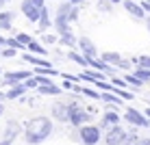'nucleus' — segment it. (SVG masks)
Masks as SVG:
<instances>
[{
	"instance_id": "1",
	"label": "nucleus",
	"mask_w": 150,
	"mask_h": 145,
	"mask_svg": "<svg viewBox=\"0 0 150 145\" xmlns=\"http://www.w3.org/2000/svg\"><path fill=\"white\" fill-rule=\"evenodd\" d=\"M52 134V119L46 115H37L28 119L24 126V141L28 145H39Z\"/></svg>"
},
{
	"instance_id": "2",
	"label": "nucleus",
	"mask_w": 150,
	"mask_h": 145,
	"mask_svg": "<svg viewBox=\"0 0 150 145\" xmlns=\"http://www.w3.org/2000/svg\"><path fill=\"white\" fill-rule=\"evenodd\" d=\"M79 139L83 145H98L102 139V128L94 126V123H85L79 128Z\"/></svg>"
},
{
	"instance_id": "3",
	"label": "nucleus",
	"mask_w": 150,
	"mask_h": 145,
	"mask_svg": "<svg viewBox=\"0 0 150 145\" xmlns=\"http://www.w3.org/2000/svg\"><path fill=\"white\" fill-rule=\"evenodd\" d=\"M89 121H91L89 111L83 108L79 102H70V123H72V126L81 128V126H85V123H89Z\"/></svg>"
},
{
	"instance_id": "4",
	"label": "nucleus",
	"mask_w": 150,
	"mask_h": 145,
	"mask_svg": "<svg viewBox=\"0 0 150 145\" xmlns=\"http://www.w3.org/2000/svg\"><path fill=\"white\" fill-rule=\"evenodd\" d=\"M124 119L133 128H150V117H146V113L137 111V108H126L124 111Z\"/></svg>"
},
{
	"instance_id": "5",
	"label": "nucleus",
	"mask_w": 150,
	"mask_h": 145,
	"mask_svg": "<svg viewBox=\"0 0 150 145\" xmlns=\"http://www.w3.org/2000/svg\"><path fill=\"white\" fill-rule=\"evenodd\" d=\"M35 76V71L30 69H20V71H4L2 74V82L0 85H7V87H15V85H22L26 78Z\"/></svg>"
},
{
	"instance_id": "6",
	"label": "nucleus",
	"mask_w": 150,
	"mask_h": 145,
	"mask_svg": "<svg viewBox=\"0 0 150 145\" xmlns=\"http://www.w3.org/2000/svg\"><path fill=\"white\" fill-rule=\"evenodd\" d=\"M126 139H128V132L124 130L120 123H117V126H111L109 130H107V134H105V143L107 145H124Z\"/></svg>"
},
{
	"instance_id": "7",
	"label": "nucleus",
	"mask_w": 150,
	"mask_h": 145,
	"mask_svg": "<svg viewBox=\"0 0 150 145\" xmlns=\"http://www.w3.org/2000/svg\"><path fill=\"white\" fill-rule=\"evenodd\" d=\"M50 115L61 123H65V121L70 123V102H54L52 108H50Z\"/></svg>"
},
{
	"instance_id": "8",
	"label": "nucleus",
	"mask_w": 150,
	"mask_h": 145,
	"mask_svg": "<svg viewBox=\"0 0 150 145\" xmlns=\"http://www.w3.org/2000/svg\"><path fill=\"white\" fill-rule=\"evenodd\" d=\"M20 11H22V15L28 20V22H33V24H37V22H39L41 9H39V7H35L30 0H22V2H20Z\"/></svg>"
},
{
	"instance_id": "9",
	"label": "nucleus",
	"mask_w": 150,
	"mask_h": 145,
	"mask_svg": "<svg viewBox=\"0 0 150 145\" xmlns=\"http://www.w3.org/2000/svg\"><path fill=\"white\" fill-rule=\"evenodd\" d=\"M79 48H81V52L85 54L87 59H98V46L89 37L81 35V37H79Z\"/></svg>"
},
{
	"instance_id": "10",
	"label": "nucleus",
	"mask_w": 150,
	"mask_h": 145,
	"mask_svg": "<svg viewBox=\"0 0 150 145\" xmlns=\"http://www.w3.org/2000/svg\"><path fill=\"white\" fill-rule=\"evenodd\" d=\"M22 134V123L15 121V119H9L7 123H4V132H2V139H7V141H15V139Z\"/></svg>"
},
{
	"instance_id": "11",
	"label": "nucleus",
	"mask_w": 150,
	"mask_h": 145,
	"mask_svg": "<svg viewBox=\"0 0 150 145\" xmlns=\"http://www.w3.org/2000/svg\"><path fill=\"white\" fill-rule=\"evenodd\" d=\"M122 7L126 9V11L131 13L133 18H137V20H146V18H148V13L144 11V7H142L139 2H135V0H124Z\"/></svg>"
},
{
	"instance_id": "12",
	"label": "nucleus",
	"mask_w": 150,
	"mask_h": 145,
	"mask_svg": "<svg viewBox=\"0 0 150 145\" xmlns=\"http://www.w3.org/2000/svg\"><path fill=\"white\" fill-rule=\"evenodd\" d=\"M22 59L26 61V63L35 65V67H52V63H48V61H46L44 56H39V54H33V52H24V54H22Z\"/></svg>"
},
{
	"instance_id": "13",
	"label": "nucleus",
	"mask_w": 150,
	"mask_h": 145,
	"mask_svg": "<svg viewBox=\"0 0 150 145\" xmlns=\"http://www.w3.org/2000/svg\"><path fill=\"white\" fill-rule=\"evenodd\" d=\"M37 91L41 93V95H61L65 89L61 85H54V82H50V85H39Z\"/></svg>"
},
{
	"instance_id": "14",
	"label": "nucleus",
	"mask_w": 150,
	"mask_h": 145,
	"mask_svg": "<svg viewBox=\"0 0 150 145\" xmlns=\"http://www.w3.org/2000/svg\"><path fill=\"white\" fill-rule=\"evenodd\" d=\"M13 11H7V9H0V28L2 30H11L13 26Z\"/></svg>"
},
{
	"instance_id": "15",
	"label": "nucleus",
	"mask_w": 150,
	"mask_h": 145,
	"mask_svg": "<svg viewBox=\"0 0 150 145\" xmlns=\"http://www.w3.org/2000/svg\"><path fill=\"white\" fill-rule=\"evenodd\" d=\"M59 43H61V46H65V48H79V37H76L74 30H72V33L59 35Z\"/></svg>"
},
{
	"instance_id": "16",
	"label": "nucleus",
	"mask_w": 150,
	"mask_h": 145,
	"mask_svg": "<svg viewBox=\"0 0 150 145\" xmlns=\"http://www.w3.org/2000/svg\"><path fill=\"white\" fill-rule=\"evenodd\" d=\"M68 59L74 61V63H79L81 67H89V59L83 52H79V50H68Z\"/></svg>"
},
{
	"instance_id": "17",
	"label": "nucleus",
	"mask_w": 150,
	"mask_h": 145,
	"mask_svg": "<svg viewBox=\"0 0 150 145\" xmlns=\"http://www.w3.org/2000/svg\"><path fill=\"white\" fill-rule=\"evenodd\" d=\"M39 28L46 33V28H50V26H54V20H50V11H48V7H44L41 9V15H39Z\"/></svg>"
},
{
	"instance_id": "18",
	"label": "nucleus",
	"mask_w": 150,
	"mask_h": 145,
	"mask_svg": "<svg viewBox=\"0 0 150 145\" xmlns=\"http://www.w3.org/2000/svg\"><path fill=\"white\" fill-rule=\"evenodd\" d=\"M28 89L24 85H15V87H9L7 91V100H20V97H24V93H26Z\"/></svg>"
},
{
	"instance_id": "19",
	"label": "nucleus",
	"mask_w": 150,
	"mask_h": 145,
	"mask_svg": "<svg viewBox=\"0 0 150 145\" xmlns=\"http://www.w3.org/2000/svg\"><path fill=\"white\" fill-rule=\"evenodd\" d=\"M26 50H28V52H33V54H39V56H46V54H48L46 46L41 43V41H37V39H33V41H30V43L26 46Z\"/></svg>"
},
{
	"instance_id": "20",
	"label": "nucleus",
	"mask_w": 150,
	"mask_h": 145,
	"mask_svg": "<svg viewBox=\"0 0 150 145\" xmlns=\"http://www.w3.org/2000/svg\"><path fill=\"white\" fill-rule=\"evenodd\" d=\"M100 59L107 61V63H111V65H120L122 63V56L117 52H100Z\"/></svg>"
},
{
	"instance_id": "21",
	"label": "nucleus",
	"mask_w": 150,
	"mask_h": 145,
	"mask_svg": "<svg viewBox=\"0 0 150 145\" xmlns=\"http://www.w3.org/2000/svg\"><path fill=\"white\" fill-rule=\"evenodd\" d=\"M102 119H105V121L109 123V126H117L122 117L117 115V111H107V113H105V117H102Z\"/></svg>"
},
{
	"instance_id": "22",
	"label": "nucleus",
	"mask_w": 150,
	"mask_h": 145,
	"mask_svg": "<svg viewBox=\"0 0 150 145\" xmlns=\"http://www.w3.org/2000/svg\"><path fill=\"white\" fill-rule=\"evenodd\" d=\"M133 74H135V76H139V78H142L144 82H150V69H148V67L137 65L135 69H133Z\"/></svg>"
},
{
	"instance_id": "23",
	"label": "nucleus",
	"mask_w": 150,
	"mask_h": 145,
	"mask_svg": "<svg viewBox=\"0 0 150 145\" xmlns=\"http://www.w3.org/2000/svg\"><path fill=\"white\" fill-rule=\"evenodd\" d=\"M41 43L44 46H52V43H59V35H52V33H41Z\"/></svg>"
},
{
	"instance_id": "24",
	"label": "nucleus",
	"mask_w": 150,
	"mask_h": 145,
	"mask_svg": "<svg viewBox=\"0 0 150 145\" xmlns=\"http://www.w3.org/2000/svg\"><path fill=\"white\" fill-rule=\"evenodd\" d=\"M33 71H35V74H41V76H61L54 67H35Z\"/></svg>"
},
{
	"instance_id": "25",
	"label": "nucleus",
	"mask_w": 150,
	"mask_h": 145,
	"mask_svg": "<svg viewBox=\"0 0 150 145\" xmlns=\"http://www.w3.org/2000/svg\"><path fill=\"white\" fill-rule=\"evenodd\" d=\"M124 78H126V82H128V85H133V87H144V85H146V82L139 78V76H135L133 71H131V74H126Z\"/></svg>"
},
{
	"instance_id": "26",
	"label": "nucleus",
	"mask_w": 150,
	"mask_h": 145,
	"mask_svg": "<svg viewBox=\"0 0 150 145\" xmlns=\"http://www.w3.org/2000/svg\"><path fill=\"white\" fill-rule=\"evenodd\" d=\"M7 46H11V48H15V50H26V46L15 37V35H13V37H7Z\"/></svg>"
},
{
	"instance_id": "27",
	"label": "nucleus",
	"mask_w": 150,
	"mask_h": 145,
	"mask_svg": "<svg viewBox=\"0 0 150 145\" xmlns=\"http://www.w3.org/2000/svg\"><path fill=\"white\" fill-rule=\"evenodd\" d=\"M0 54H2V59H13V56H18V50L11 46H4V48H0Z\"/></svg>"
},
{
	"instance_id": "28",
	"label": "nucleus",
	"mask_w": 150,
	"mask_h": 145,
	"mask_svg": "<svg viewBox=\"0 0 150 145\" xmlns=\"http://www.w3.org/2000/svg\"><path fill=\"white\" fill-rule=\"evenodd\" d=\"M133 63H137V65H142V67H148V69H150V56H148V54L135 56V59H133Z\"/></svg>"
},
{
	"instance_id": "29",
	"label": "nucleus",
	"mask_w": 150,
	"mask_h": 145,
	"mask_svg": "<svg viewBox=\"0 0 150 145\" xmlns=\"http://www.w3.org/2000/svg\"><path fill=\"white\" fill-rule=\"evenodd\" d=\"M22 85L26 87V89H37V87H39V80H37V76H30V78H26Z\"/></svg>"
},
{
	"instance_id": "30",
	"label": "nucleus",
	"mask_w": 150,
	"mask_h": 145,
	"mask_svg": "<svg viewBox=\"0 0 150 145\" xmlns=\"http://www.w3.org/2000/svg\"><path fill=\"white\" fill-rule=\"evenodd\" d=\"M111 82H113V85H115V87H122V89H126V87H131V85H128V82H126V78H120V76H111Z\"/></svg>"
},
{
	"instance_id": "31",
	"label": "nucleus",
	"mask_w": 150,
	"mask_h": 145,
	"mask_svg": "<svg viewBox=\"0 0 150 145\" xmlns=\"http://www.w3.org/2000/svg\"><path fill=\"white\" fill-rule=\"evenodd\" d=\"M115 93L122 97V100H133V93L126 91V89H122V87H115Z\"/></svg>"
},
{
	"instance_id": "32",
	"label": "nucleus",
	"mask_w": 150,
	"mask_h": 145,
	"mask_svg": "<svg viewBox=\"0 0 150 145\" xmlns=\"http://www.w3.org/2000/svg\"><path fill=\"white\" fill-rule=\"evenodd\" d=\"M111 0H98V9H100V11H105V13H109L111 11Z\"/></svg>"
},
{
	"instance_id": "33",
	"label": "nucleus",
	"mask_w": 150,
	"mask_h": 145,
	"mask_svg": "<svg viewBox=\"0 0 150 145\" xmlns=\"http://www.w3.org/2000/svg\"><path fill=\"white\" fill-rule=\"evenodd\" d=\"M15 37H18L20 41H22V43H24V46H28V43H30V41H33V37H30V35H28V33H15Z\"/></svg>"
},
{
	"instance_id": "34",
	"label": "nucleus",
	"mask_w": 150,
	"mask_h": 145,
	"mask_svg": "<svg viewBox=\"0 0 150 145\" xmlns=\"http://www.w3.org/2000/svg\"><path fill=\"white\" fill-rule=\"evenodd\" d=\"M79 13H81L79 4H74V9H72V13H70V22H72V24H74V22H79Z\"/></svg>"
},
{
	"instance_id": "35",
	"label": "nucleus",
	"mask_w": 150,
	"mask_h": 145,
	"mask_svg": "<svg viewBox=\"0 0 150 145\" xmlns=\"http://www.w3.org/2000/svg\"><path fill=\"white\" fill-rule=\"evenodd\" d=\"M61 80H63V82H61V87H63L65 91H72V89H74V85H76V82H72L68 78H61Z\"/></svg>"
},
{
	"instance_id": "36",
	"label": "nucleus",
	"mask_w": 150,
	"mask_h": 145,
	"mask_svg": "<svg viewBox=\"0 0 150 145\" xmlns=\"http://www.w3.org/2000/svg\"><path fill=\"white\" fill-rule=\"evenodd\" d=\"M139 4L144 7V11H146L148 15H150V0H139Z\"/></svg>"
},
{
	"instance_id": "37",
	"label": "nucleus",
	"mask_w": 150,
	"mask_h": 145,
	"mask_svg": "<svg viewBox=\"0 0 150 145\" xmlns=\"http://www.w3.org/2000/svg\"><path fill=\"white\" fill-rule=\"evenodd\" d=\"M30 2H33L35 7H39V9H44V7H46V0H30Z\"/></svg>"
},
{
	"instance_id": "38",
	"label": "nucleus",
	"mask_w": 150,
	"mask_h": 145,
	"mask_svg": "<svg viewBox=\"0 0 150 145\" xmlns=\"http://www.w3.org/2000/svg\"><path fill=\"white\" fill-rule=\"evenodd\" d=\"M4 46H7V39H4L2 35H0V48H4Z\"/></svg>"
},
{
	"instance_id": "39",
	"label": "nucleus",
	"mask_w": 150,
	"mask_h": 145,
	"mask_svg": "<svg viewBox=\"0 0 150 145\" xmlns=\"http://www.w3.org/2000/svg\"><path fill=\"white\" fill-rule=\"evenodd\" d=\"M0 145H13V141H7V139H2V141H0Z\"/></svg>"
},
{
	"instance_id": "40",
	"label": "nucleus",
	"mask_w": 150,
	"mask_h": 145,
	"mask_svg": "<svg viewBox=\"0 0 150 145\" xmlns=\"http://www.w3.org/2000/svg\"><path fill=\"white\" fill-rule=\"evenodd\" d=\"M4 100H7V93H2V91H0V102H4Z\"/></svg>"
},
{
	"instance_id": "41",
	"label": "nucleus",
	"mask_w": 150,
	"mask_h": 145,
	"mask_svg": "<svg viewBox=\"0 0 150 145\" xmlns=\"http://www.w3.org/2000/svg\"><path fill=\"white\" fill-rule=\"evenodd\" d=\"M2 115H4V104L0 102V117H2Z\"/></svg>"
},
{
	"instance_id": "42",
	"label": "nucleus",
	"mask_w": 150,
	"mask_h": 145,
	"mask_svg": "<svg viewBox=\"0 0 150 145\" xmlns=\"http://www.w3.org/2000/svg\"><path fill=\"white\" fill-rule=\"evenodd\" d=\"M72 4H83V0H70Z\"/></svg>"
},
{
	"instance_id": "43",
	"label": "nucleus",
	"mask_w": 150,
	"mask_h": 145,
	"mask_svg": "<svg viewBox=\"0 0 150 145\" xmlns=\"http://www.w3.org/2000/svg\"><path fill=\"white\" fill-rule=\"evenodd\" d=\"M146 26H148V30H150V15L146 18Z\"/></svg>"
},
{
	"instance_id": "44",
	"label": "nucleus",
	"mask_w": 150,
	"mask_h": 145,
	"mask_svg": "<svg viewBox=\"0 0 150 145\" xmlns=\"http://www.w3.org/2000/svg\"><path fill=\"white\" fill-rule=\"evenodd\" d=\"M144 113H146V117H150V106L146 108V111H144Z\"/></svg>"
},
{
	"instance_id": "45",
	"label": "nucleus",
	"mask_w": 150,
	"mask_h": 145,
	"mask_svg": "<svg viewBox=\"0 0 150 145\" xmlns=\"http://www.w3.org/2000/svg\"><path fill=\"white\" fill-rule=\"evenodd\" d=\"M4 4H7V0H0V9H2V7H4Z\"/></svg>"
},
{
	"instance_id": "46",
	"label": "nucleus",
	"mask_w": 150,
	"mask_h": 145,
	"mask_svg": "<svg viewBox=\"0 0 150 145\" xmlns=\"http://www.w3.org/2000/svg\"><path fill=\"white\" fill-rule=\"evenodd\" d=\"M111 2H113V4H120V2H124V0H111Z\"/></svg>"
},
{
	"instance_id": "47",
	"label": "nucleus",
	"mask_w": 150,
	"mask_h": 145,
	"mask_svg": "<svg viewBox=\"0 0 150 145\" xmlns=\"http://www.w3.org/2000/svg\"><path fill=\"white\" fill-rule=\"evenodd\" d=\"M2 74H4V71H2V67H0V76H2Z\"/></svg>"
},
{
	"instance_id": "48",
	"label": "nucleus",
	"mask_w": 150,
	"mask_h": 145,
	"mask_svg": "<svg viewBox=\"0 0 150 145\" xmlns=\"http://www.w3.org/2000/svg\"><path fill=\"white\" fill-rule=\"evenodd\" d=\"M0 59H2V54H0Z\"/></svg>"
},
{
	"instance_id": "49",
	"label": "nucleus",
	"mask_w": 150,
	"mask_h": 145,
	"mask_svg": "<svg viewBox=\"0 0 150 145\" xmlns=\"http://www.w3.org/2000/svg\"><path fill=\"white\" fill-rule=\"evenodd\" d=\"M0 30H2V28H0Z\"/></svg>"
}]
</instances>
